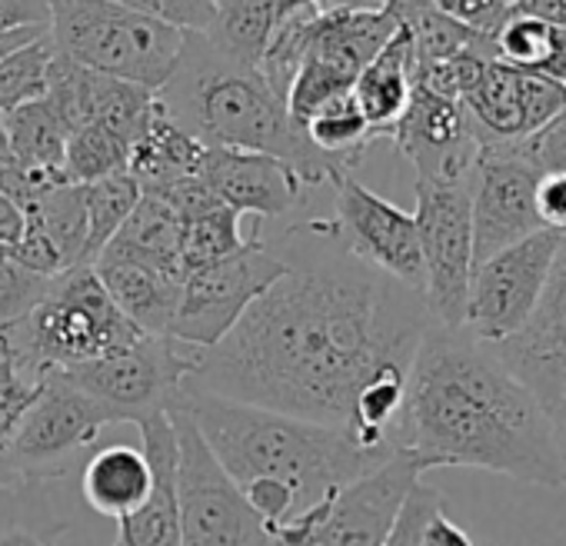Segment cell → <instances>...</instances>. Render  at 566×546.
<instances>
[{"mask_svg":"<svg viewBox=\"0 0 566 546\" xmlns=\"http://www.w3.org/2000/svg\"><path fill=\"white\" fill-rule=\"evenodd\" d=\"M111 423L114 420L107 410L91 400L67 374H51L41 380L38 400L24 413L4 460L21 473V480H61L67 476L74 456L84 447H94L101 430Z\"/></svg>","mask_w":566,"mask_h":546,"instance_id":"8fae6325","label":"cell"},{"mask_svg":"<svg viewBox=\"0 0 566 546\" xmlns=\"http://www.w3.org/2000/svg\"><path fill=\"white\" fill-rule=\"evenodd\" d=\"M140 427L144 450L154 463V493L150 500L117 519L114 546H180V519H177V437L174 423L164 413L147 417Z\"/></svg>","mask_w":566,"mask_h":546,"instance_id":"ffe728a7","label":"cell"},{"mask_svg":"<svg viewBox=\"0 0 566 546\" xmlns=\"http://www.w3.org/2000/svg\"><path fill=\"white\" fill-rule=\"evenodd\" d=\"M430 324L420 291L367 266L334 233V246L291 263L217 347L197 354L184 387L350 433L360 393L410 374Z\"/></svg>","mask_w":566,"mask_h":546,"instance_id":"6da1fadb","label":"cell"},{"mask_svg":"<svg viewBox=\"0 0 566 546\" xmlns=\"http://www.w3.org/2000/svg\"><path fill=\"white\" fill-rule=\"evenodd\" d=\"M483 144H523L566 111V84L490 61L460 101Z\"/></svg>","mask_w":566,"mask_h":546,"instance_id":"2e32d148","label":"cell"},{"mask_svg":"<svg viewBox=\"0 0 566 546\" xmlns=\"http://www.w3.org/2000/svg\"><path fill=\"white\" fill-rule=\"evenodd\" d=\"M48 38L74 64L157 94L184 54L187 34L107 0H51Z\"/></svg>","mask_w":566,"mask_h":546,"instance_id":"8992f818","label":"cell"},{"mask_svg":"<svg viewBox=\"0 0 566 546\" xmlns=\"http://www.w3.org/2000/svg\"><path fill=\"white\" fill-rule=\"evenodd\" d=\"M4 137H8V157L14 164L41 174H64V150L71 134L44 97L4 114Z\"/></svg>","mask_w":566,"mask_h":546,"instance_id":"f546056e","label":"cell"},{"mask_svg":"<svg viewBox=\"0 0 566 546\" xmlns=\"http://www.w3.org/2000/svg\"><path fill=\"white\" fill-rule=\"evenodd\" d=\"M397 18L390 8L384 11H331L311 21L307 54L321 64H331L357 81V74L387 48L397 34Z\"/></svg>","mask_w":566,"mask_h":546,"instance_id":"603a6c76","label":"cell"},{"mask_svg":"<svg viewBox=\"0 0 566 546\" xmlns=\"http://www.w3.org/2000/svg\"><path fill=\"white\" fill-rule=\"evenodd\" d=\"M539 167L520 144H483L470 170L473 266L543 230L536 213Z\"/></svg>","mask_w":566,"mask_h":546,"instance_id":"4fadbf2b","label":"cell"},{"mask_svg":"<svg viewBox=\"0 0 566 546\" xmlns=\"http://www.w3.org/2000/svg\"><path fill=\"white\" fill-rule=\"evenodd\" d=\"M48 28H21V31H0V64H4L11 54H18L21 48L34 44L38 38H44Z\"/></svg>","mask_w":566,"mask_h":546,"instance_id":"681fc988","label":"cell"},{"mask_svg":"<svg viewBox=\"0 0 566 546\" xmlns=\"http://www.w3.org/2000/svg\"><path fill=\"white\" fill-rule=\"evenodd\" d=\"M423 470L473 466L566 490L559 423L470 330L430 324L407 374L394 433Z\"/></svg>","mask_w":566,"mask_h":546,"instance_id":"7a4b0ae2","label":"cell"},{"mask_svg":"<svg viewBox=\"0 0 566 546\" xmlns=\"http://www.w3.org/2000/svg\"><path fill=\"white\" fill-rule=\"evenodd\" d=\"M51 28V0H0V31Z\"/></svg>","mask_w":566,"mask_h":546,"instance_id":"f6af8a7d","label":"cell"},{"mask_svg":"<svg viewBox=\"0 0 566 546\" xmlns=\"http://www.w3.org/2000/svg\"><path fill=\"white\" fill-rule=\"evenodd\" d=\"M38 380H28L8 357H0V460L8 456L24 413L38 400Z\"/></svg>","mask_w":566,"mask_h":546,"instance_id":"74e56055","label":"cell"},{"mask_svg":"<svg viewBox=\"0 0 566 546\" xmlns=\"http://www.w3.org/2000/svg\"><path fill=\"white\" fill-rule=\"evenodd\" d=\"M51 61H54V44L44 34L0 64V117L48 94Z\"/></svg>","mask_w":566,"mask_h":546,"instance_id":"8d00e7d4","label":"cell"},{"mask_svg":"<svg viewBox=\"0 0 566 546\" xmlns=\"http://www.w3.org/2000/svg\"><path fill=\"white\" fill-rule=\"evenodd\" d=\"M493 57L506 67L566 84V28L510 11V18L493 31Z\"/></svg>","mask_w":566,"mask_h":546,"instance_id":"4316f807","label":"cell"},{"mask_svg":"<svg viewBox=\"0 0 566 546\" xmlns=\"http://www.w3.org/2000/svg\"><path fill=\"white\" fill-rule=\"evenodd\" d=\"M24 227L41 233L64 260V266L87 263V210L81 183H57L38 193L24 210Z\"/></svg>","mask_w":566,"mask_h":546,"instance_id":"f1b7e54d","label":"cell"},{"mask_svg":"<svg viewBox=\"0 0 566 546\" xmlns=\"http://www.w3.org/2000/svg\"><path fill=\"white\" fill-rule=\"evenodd\" d=\"M337 233L344 246L367 266L387 273L397 284L423 294V256L413 213L364 187L354 174L337 183Z\"/></svg>","mask_w":566,"mask_h":546,"instance_id":"5bb4252c","label":"cell"},{"mask_svg":"<svg viewBox=\"0 0 566 546\" xmlns=\"http://www.w3.org/2000/svg\"><path fill=\"white\" fill-rule=\"evenodd\" d=\"M180 237L184 223L180 217L154 193H140L137 207L124 220V227L111 237L104 250L160 266L167 273L184 277V263H180Z\"/></svg>","mask_w":566,"mask_h":546,"instance_id":"484cf974","label":"cell"},{"mask_svg":"<svg viewBox=\"0 0 566 546\" xmlns=\"http://www.w3.org/2000/svg\"><path fill=\"white\" fill-rule=\"evenodd\" d=\"M167 417L177 437L180 546H266L260 519L207 450L180 397L170 400Z\"/></svg>","mask_w":566,"mask_h":546,"instance_id":"52a82bcc","label":"cell"},{"mask_svg":"<svg viewBox=\"0 0 566 546\" xmlns=\"http://www.w3.org/2000/svg\"><path fill=\"white\" fill-rule=\"evenodd\" d=\"M24 233V213L0 193V256H8Z\"/></svg>","mask_w":566,"mask_h":546,"instance_id":"7dc6e473","label":"cell"},{"mask_svg":"<svg viewBox=\"0 0 566 546\" xmlns=\"http://www.w3.org/2000/svg\"><path fill=\"white\" fill-rule=\"evenodd\" d=\"M440 510H447L443 496L433 486L417 483L410 490V496L403 500V506H400V513L394 519V529H390L384 546H423V529H427L430 516L440 513Z\"/></svg>","mask_w":566,"mask_h":546,"instance_id":"ab89813d","label":"cell"},{"mask_svg":"<svg viewBox=\"0 0 566 546\" xmlns=\"http://www.w3.org/2000/svg\"><path fill=\"white\" fill-rule=\"evenodd\" d=\"M390 140L413 164L417 180L433 183L470 180V170L480 154V140L467 117V107L460 101L430 94L417 84Z\"/></svg>","mask_w":566,"mask_h":546,"instance_id":"e0dca14e","label":"cell"},{"mask_svg":"<svg viewBox=\"0 0 566 546\" xmlns=\"http://www.w3.org/2000/svg\"><path fill=\"white\" fill-rule=\"evenodd\" d=\"M81 493L101 516L124 519L154 493V463L144 447L111 443L97 450L81 473Z\"/></svg>","mask_w":566,"mask_h":546,"instance_id":"cb8c5ba5","label":"cell"},{"mask_svg":"<svg viewBox=\"0 0 566 546\" xmlns=\"http://www.w3.org/2000/svg\"><path fill=\"white\" fill-rule=\"evenodd\" d=\"M520 147L539 167V174H546V170H566V111L553 124H546L539 134H533L530 140H523Z\"/></svg>","mask_w":566,"mask_h":546,"instance_id":"7bdbcfd3","label":"cell"},{"mask_svg":"<svg viewBox=\"0 0 566 546\" xmlns=\"http://www.w3.org/2000/svg\"><path fill=\"white\" fill-rule=\"evenodd\" d=\"M287 4H311L321 14H331V11H384L390 0H287Z\"/></svg>","mask_w":566,"mask_h":546,"instance_id":"c3c4849f","label":"cell"},{"mask_svg":"<svg viewBox=\"0 0 566 546\" xmlns=\"http://www.w3.org/2000/svg\"><path fill=\"white\" fill-rule=\"evenodd\" d=\"M213 4H220V0H213Z\"/></svg>","mask_w":566,"mask_h":546,"instance_id":"f5cc1de1","label":"cell"},{"mask_svg":"<svg viewBox=\"0 0 566 546\" xmlns=\"http://www.w3.org/2000/svg\"><path fill=\"white\" fill-rule=\"evenodd\" d=\"M157 101L203 147L270 154L291 164L307 187H334L344 174H354L307 140L256 67L220 57L203 34H187L177 71L157 91Z\"/></svg>","mask_w":566,"mask_h":546,"instance_id":"277c9868","label":"cell"},{"mask_svg":"<svg viewBox=\"0 0 566 546\" xmlns=\"http://www.w3.org/2000/svg\"><path fill=\"white\" fill-rule=\"evenodd\" d=\"M144 337L107 297L94 266L81 263L51 277L21 317L0 327V357L41 384Z\"/></svg>","mask_w":566,"mask_h":546,"instance_id":"5b68a950","label":"cell"},{"mask_svg":"<svg viewBox=\"0 0 566 546\" xmlns=\"http://www.w3.org/2000/svg\"><path fill=\"white\" fill-rule=\"evenodd\" d=\"M397 18V24L407 31L410 44H413V61H417V71L420 67H430L437 61H447L460 51H470V48H486L493 44V38L486 34H476L457 21H450L447 14H440L430 0H390L387 4Z\"/></svg>","mask_w":566,"mask_h":546,"instance_id":"4dcf8cb0","label":"cell"},{"mask_svg":"<svg viewBox=\"0 0 566 546\" xmlns=\"http://www.w3.org/2000/svg\"><path fill=\"white\" fill-rule=\"evenodd\" d=\"M107 4L137 11L160 24H170L184 34H207L217 4L213 0H107Z\"/></svg>","mask_w":566,"mask_h":546,"instance_id":"f35d334b","label":"cell"},{"mask_svg":"<svg viewBox=\"0 0 566 546\" xmlns=\"http://www.w3.org/2000/svg\"><path fill=\"white\" fill-rule=\"evenodd\" d=\"M423 546H473V539L447 516V510H440L423 529Z\"/></svg>","mask_w":566,"mask_h":546,"instance_id":"bcb514c9","label":"cell"},{"mask_svg":"<svg viewBox=\"0 0 566 546\" xmlns=\"http://www.w3.org/2000/svg\"><path fill=\"white\" fill-rule=\"evenodd\" d=\"M8 157V137H4V117H0V160Z\"/></svg>","mask_w":566,"mask_h":546,"instance_id":"816d5d0a","label":"cell"},{"mask_svg":"<svg viewBox=\"0 0 566 546\" xmlns=\"http://www.w3.org/2000/svg\"><path fill=\"white\" fill-rule=\"evenodd\" d=\"M563 246V233L539 230L473 266L467 327L480 344H503L533 314L553 260Z\"/></svg>","mask_w":566,"mask_h":546,"instance_id":"7c38bea8","label":"cell"},{"mask_svg":"<svg viewBox=\"0 0 566 546\" xmlns=\"http://www.w3.org/2000/svg\"><path fill=\"white\" fill-rule=\"evenodd\" d=\"M44 287H48V281L21 270L8 256H0V327L21 317L44 294Z\"/></svg>","mask_w":566,"mask_h":546,"instance_id":"60d3db41","label":"cell"},{"mask_svg":"<svg viewBox=\"0 0 566 546\" xmlns=\"http://www.w3.org/2000/svg\"><path fill=\"white\" fill-rule=\"evenodd\" d=\"M304 134L321 154L340 160L347 170H354L364 160L367 147L377 140L367 117H364V111L357 107L354 94H344L334 104H327L324 111H317L304 124Z\"/></svg>","mask_w":566,"mask_h":546,"instance_id":"d6a6232c","label":"cell"},{"mask_svg":"<svg viewBox=\"0 0 566 546\" xmlns=\"http://www.w3.org/2000/svg\"><path fill=\"white\" fill-rule=\"evenodd\" d=\"M430 4L440 14H447L450 21H457L476 34L493 38V31L510 18L516 0H430Z\"/></svg>","mask_w":566,"mask_h":546,"instance_id":"b9f144b4","label":"cell"},{"mask_svg":"<svg viewBox=\"0 0 566 546\" xmlns=\"http://www.w3.org/2000/svg\"><path fill=\"white\" fill-rule=\"evenodd\" d=\"M536 213L543 230L566 237V170H546L536 180Z\"/></svg>","mask_w":566,"mask_h":546,"instance_id":"ee69618b","label":"cell"},{"mask_svg":"<svg viewBox=\"0 0 566 546\" xmlns=\"http://www.w3.org/2000/svg\"><path fill=\"white\" fill-rule=\"evenodd\" d=\"M41 486L38 480H21L0 490V546H57L67 523L54 516Z\"/></svg>","mask_w":566,"mask_h":546,"instance_id":"1f68e13d","label":"cell"},{"mask_svg":"<svg viewBox=\"0 0 566 546\" xmlns=\"http://www.w3.org/2000/svg\"><path fill=\"white\" fill-rule=\"evenodd\" d=\"M413 74H417L413 44L403 28H397V34L387 41V48L357 74L350 94H354L357 107L364 111L377 140L390 137L397 120L403 117V111L413 97Z\"/></svg>","mask_w":566,"mask_h":546,"instance_id":"d4e9b609","label":"cell"},{"mask_svg":"<svg viewBox=\"0 0 566 546\" xmlns=\"http://www.w3.org/2000/svg\"><path fill=\"white\" fill-rule=\"evenodd\" d=\"M203 150L207 147L193 134H187L154 94V111L130 147L127 174L137 180L140 193H160L187 177H197Z\"/></svg>","mask_w":566,"mask_h":546,"instance_id":"7402d4cb","label":"cell"},{"mask_svg":"<svg viewBox=\"0 0 566 546\" xmlns=\"http://www.w3.org/2000/svg\"><path fill=\"white\" fill-rule=\"evenodd\" d=\"M210 193L243 213L276 220L291 213L301 203L304 183L294 174L291 164H283L270 154H250V150H227V147H207L197 174Z\"/></svg>","mask_w":566,"mask_h":546,"instance_id":"d6986e66","label":"cell"},{"mask_svg":"<svg viewBox=\"0 0 566 546\" xmlns=\"http://www.w3.org/2000/svg\"><path fill=\"white\" fill-rule=\"evenodd\" d=\"M140 200L137 180L124 170L94 183H84V210H87V263L111 243V237L124 227L130 210Z\"/></svg>","mask_w":566,"mask_h":546,"instance_id":"836d02e7","label":"cell"},{"mask_svg":"<svg viewBox=\"0 0 566 546\" xmlns=\"http://www.w3.org/2000/svg\"><path fill=\"white\" fill-rule=\"evenodd\" d=\"M130 160V144L101 124H87L67 137L64 174L71 183H94L114 174H124Z\"/></svg>","mask_w":566,"mask_h":546,"instance_id":"e575fe53","label":"cell"},{"mask_svg":"<svg viewBox=\"0 0 566 546\" xmlns=\"http://www.w3.org/2000/svg\"><path fill=\"white\" fill-rule=\"evenodd\" d=\"M490 347L559 423V417H566V237L530 321L513 337Z\"/></svg>","mask_w":566,"mask_h":546,"instance_id":"9a60e30c","label":"cell"},{"mask_svg":"<svg viewBox=\"0 0 566 546\" xmlns=\"http://www.w3.org/2000/svg\"><path fill=\"white\" fill-rule=\"evenodd\" d=\"M14 483H21V473H18L8 460H0V490H8V486H14Z\"/></svg>","mask_w":566,"mask_h":546,"instance_id":"f907efd6","label":"cell"},{"mask_svg":"<svg viewBox=\"0 0 566 546\" xmlns=\"http://www.w3.org/2000/svg\"><path fill=\"white\" fill-rule=\"evenodd\" d=\"M417 237L423 256V301L437 327H467L473 277L470 180H417Z\"/></svg>","mask_w":566,"mask_h":546,"instance_id":"9c48e42d","label":"cell"},{"mask_svg":"<svg viewBox=\"0 0 566 546\" xmlns=\"http://www.w3.org/2000/svg\"><path fill=\"white\" fill-rule=\"evenodd\" d=\"M247 243L250 240H243L240 213L220 203V207H213V210H207V213L184 223V237H180L184 273L197 270V266H207V263H217L223 256H233Z\"/></svg>","mask_w":566,"mask_h":546,"instance_id":"d590c367","label":"cell"},{"mask_svg":"<svg viewBox=\"0 0 566 546\" xmlns=\"http://www.w3.org/2000/svg\"><path fill=\"white\" fill-rule=\"evenodd\" d=\"M420 460L410 450H397L377 470L364 473L337 493L314 546H384L403 500L420 483Z\"/></svg>","mask_w":566,"mask_h":546,"instance_id":"ac0fdd59","label":"cell"},{"mask_svg":"<svg viewBox=\"0 0 566 546\" xmlns=\"http://www.w3.org/2000/svg\"><path fill=\"white\" fill-rule=\"evenodd\" d=\"M287 270L291 263L270 253L260 240H250L233 256L187 270L180 281L170 340L197 354L217 347L237 327L247 307L260 294H266Z\"/></svg>","mask_w":566,"mask_h":546,"instance_id":"ba28073f","label":"cell"},{"mask_svg":"<svg viewBox=\"0 0 566 546\" xmlns=\"http://www.w3.org/2000/svg\"><path fill=\"white\" fill-rule=\"evenodd\" d=\"M276 11L280 0H220L203 38L220 57L256 67L276 28Z\"/></svg>","mask_w":566,"mask_h":546,"instance_id":"83f0119b","label":"cell"},{"mask_svg":"<svg viewBox=\"0 0 566 546\" xmlns=\"http://www.w3.org/2000/svg\"><path fill=\"white\" fill-rule=\"evenodd\" d=\"M184 350L187 347L170 337H144L64 374L97 400L114 423H144L147 417L164 413L190 380L197 350Z\"/></svg>","mask_w":566,"mask_h":546,"instance_id":"30bf717a","label":"cell"},{"mask_svg":"<svg viewBox=\"0 0 566 546\" xmlns=\"http://www.w3.org/2000/svg\"><path fill=\"white\" fill-rule=\"evenodd\" d=\"M91 266L107 297L137 330H144L147 337H170L184 277L111 250H101Z\"/></svg>","mask_w":566,"mask_h":546,"instance_id":"44dd1931","label":"cell"},{"mask_svg":"<svg viewBox=\"0 0 566 546\" xmlns=\"http://www.w3.org/2000/svg\"><path fill=\"white\" fill-rule=\"evenodd\" d=\"M213 460L263 526L266 546H314L337 493L394 453L364 450L347 430L180 387Z\"/></svg>","mask_w":566,"mask_h":546,"instance_id":"3957f363","label":"cell"}]
</instances>
